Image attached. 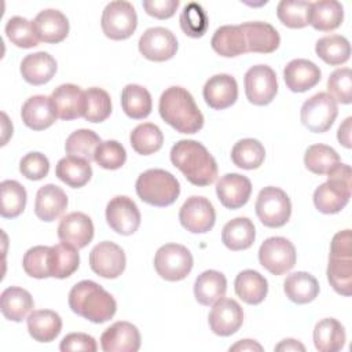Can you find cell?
Here are the masks:
<instances>
[{
	"instance_id": "1",
	"label": "cell",
	"mask_w": 352,
	"mask_h": 352,
	"mask_svg": "<svg viewBox=\"0 0 352 352\" xmlns=\"http://www.w3.org/2000/svg\"><path fill=\"white\" fill-rule=\"evenodd\" d=\"M172 164L194 186L205 187L217 177V164L206 147L191 139H183L170 148Z\"/></svg>"
},
{
	"instance_id": "2",
	"label": "cell",
	"mask_w": 352,
	"mask_h": 352,
	"mask_svg": "<svg viewBox=\"0 0 352 352\" xmlns=\"http://www.w3.org/2000/svg\"><path fill=\"white\" fill-rule=\"evenodd\" d=\"M161 118L180 133H197L204 126V116L192 95L183 87L166 88L158 103Z\"/></svg>"
},
{
	"instance_id": "3",
	"label": "cell",
	"mask_w": 352,
	"mask_h": 352,
	"mask_svg": "<svg viewBox=\"0 0 352 352\" xmlns=\"http://www.w3.org/2000/svg\"><path fill=\"white\" fill-rule=\"evenodd\" d=\"M70 309L92 323H104L110 320L116 311L114 297L94 280H81L76 283L69 293Z\"/></svg>"
},
{
	"instance_id": "4",
	"label": "cell",
	"mask_w": 352,
	"mask_h": 352,
	"mask_svg": "<svg viewBox=\"0 0 352 352\" xmlns=\"http://www.w3.org/2000/svg\"><path fill=\"white\" fill-rule=\"evenodd\" d=\"M327 182L322 183L314 192L315 208L324 214L342 210L351 198V166L338 164L327 173Z\"/></svg>"
},
{
	"instance_id": "5",
	"label": "cell",
	"mask_w": 352,
	"mask_h": 352,
	"mask_svg": "<svg viewBox=\"0 0 352 352\" xmlns=\"http://www.w3.org/2000/svg\"><path fill=\"white\" fill-rule=\"evenodd\" d=\"M135 187L138 197L143 202L157 208L172 205L180 194L177 179L164 169H148L140 173Z\"/></svg>"
},
{
	"instance_id": "6",
	"label": "cell",
	"mask_w": 352,
	"mask_h": 352,
	"mask_svg": "<svg viewBox=\"0 0 352 352\" xmlns=\"http://www.w3.org/2000/svg\"><path fill=\"white\" fill-rule=\"evenodd\" d=\"M256 214L260 221L270 228L285 226L292 214V202L287 194L274 186L264 187L256 199Z\"/></svg>"
},
{
	"instance_id": "7",
	"label": "cell",
	"mask_w": 352,
	"mask_h": 352,
	"mask_svg": "<svg viewBox=\"0 0 352 352\" xmlns=\"http://www.w3.org/2000/svg\"><path fill=\"white\" fill-rule=\"evenodd\" d=\"M102 30L111 40H125L133 34L138 26V15L135 7L125 0L110 1L100 19Z\"/></svg>"
},
{
	"instance_id": "8",
	"label": "cell",
	"mask_w": 352,
	"mask_h": 352,
	"mask_svg": "<svg viewBox=\"0 0 352 352\" xmlns=\"http://www.w3.org/2000/svg\"><path fill=\"white\" fill-rule=\"evenodd\" d=\"M192 256L190 250L179 243H166L161 246L154 257L157 274L169 282L184 279L192 270Z\"/></svg>"
},
{
	"instance_id": "9",
	"label": "cell",
	"mask_w": 352,
	"mask_h": 352,
	"mask_svg": "<svg viewBox=\"0 0 352 352\" xmlns=\"http://www.w3.org/2000/svg\"><path fill=\"white\" fill-rule=\"evenodd\" d=\"M337 114V102L327 92H319L307 99L300 111L304 126L315 133L329 131L334 124Z\"/></svg>"
},
{
	"instance_id": "10",
	"label": "cell",
	"mask_w": 352,
	"mask_h": 352,
	"mask_svg": "<svg viewBox=\"0 0 352 352\" xmlns=\"http://www.w3.org/2000/svg\"><path fill=\"white\" fill-rule=\"evenodd\" d=\"M296 248L283 236L267 238L258 249L260 264L274 275L289 272L296 264Z\"/></svg>"
},
{
	"instance_id": "11",
	"label": "cell",
	"mask_w": 352,
	"mask_h": 352,
	"mask_svg": "<svg viewBox=\"0 0 352 352\" xmlns=\"http://www.w3.org/2000/svg\"><path fill=\"white\" fill-rule=\"evenodd\" d=\"M243 84L248 100L256 106L270 104L278 92L276 74L267 65L252 66L245 73Z\"/></svg>"
},
{
	"instance_id": "12",
	"label": "cell",
	"mask_w": 352,
	"mask_h": 352,
	"mask_svg": "<svg viewBox=\"0 0 352 352\" xmlns=\"http://www.w3.org/2000/svg\"><path fill=\"white\" fill-rule=\"evenodd\" d=\"M179 220L187 231L192 234H204L213 228L216 212L208 198L192 195L182 205Z\"/></svg>"
},
{
	"instance_id": "13",
	"label": "cell",
	"mask_w": 352,
	"mask_h": 352,
	"mask_svg": "<svg viewBox=\"0 0 352 352\" xmlns=\"http://www.w3.org/2000/svg\"><path fill=\"white\" fill-rule=\"evenodd\" d=\"M126 265L124 250L114 242H99L89 253L91 270L102 278H118Z\"/></svg>"
},
{
	"instance_id": "14",
	"label": "cell",
	"mask_w": 352,
	"mask_h": 352,
	"mask_svg": "<svg viewBox=\"0 0 352 352\" xmlns=\"http://www.w3.org/2000/svg\"><path fill=\"white\" fill-rule=\"evenodd\" d=\"M139 52L148 60L165 62L176 55L177 40L166 28H150L139 38Z\"/></svg>"
},
{
	"instance_id": "15",
	"label": "cell",
	"mask_w": 352,
	"mask_h": 352,
	"mask_svg": "<svg viewBox=\"0 0 352 352\" xmlns=\"http://www.w3.org/2000/svg\"><path fill=\"white\" fill-rule=\"evenodd\" d=\"M106 220L117 234L132 235L140 226V212L129 197L117 195L106 206Z\"/></svg>"
},
{
	"instance_id": "16",
	"label": "cell",
	"mask_w": 352,
	"mask_h": 352,
	"mask_svg": "<svg viewBox=\"0 0 352 352\" xmlns=\"http://www.w3.org/2000/svg\"><path fill=\"white\" fill-rule=\"evenodd\" d=\"M210 330L221 337H228L239 330L243 323V311L232 298L221 297L209 312Z\"/></svg>"
},
{
	"instance_id": "17",
	"label": "cell",
	"mask_w": 352,
	"mask_h": 352,
	"mask_svg": "<svg viewBox=\"0 0 352 352\" xmlns=\"http://www.w3.org/2000/svg\"><path fill=\"white\" fill-rule=\"evenodd\" d=\"M100 346L104 352H136L140 348V333L129 322H116L102 333Z\"/></svg>"
},
{
	"instance_id": "18",
	"label": "cell",
	"mask_w": 352,
	"mask_h": 352,
	"mask_svg": "<svg viewBox=\"0 0 352 352\" xmlns=\"http://www.w3.org/2000/svg\"><path fill=\"white\" fill-rule=\"evenodd\" d=\"M58 238L76 249L85 248L94 238V223L82 212L66 214L58 226Z\"/></svg>"
},
{
	"instance_id": "19",
	"label": "cell",
	"mask_w": 352,
	"mask_h": 352,
	"mask_svg": "<svg viewBox=\"0 0 352 352\" xmlns=\"http://www.w3.org/2000/svg\"><path fill=\"white\" fill-rule=\"evenodd\" d=\"M204 99L214 110H223L232 106L238 99L236 80L226 73L212 76L204 85Z\"/></svg>"
},
{
	"instance_id": "20",
	"label": "cell",
	"mask_w": 352,
	"mask_h": 352,
	"mask_svg": "<svg viewBox=\"0 0 352 352\" xmlns=\"http://www.w3.org/2000/svg\"><path fill=\"white\" fill-rule=\"evenodd\" d=\"M216 194L224 208L239 209L250 198L252 183L243 175L227 173L217 182Z\"/></svg>"
},
{
	"instance_id": "21",
	"label": "cell",
	"mask_w": 352,
	"mask_h": 352,
	"mask_svg": "<svg viewBox=\"0 0 352 352\" xmlns=\"http://www.w3.org/2000/svg\"><path fill=\"white\" fill-rule=\"evenodd\" d=\"M56 117L74 120L84 116V91L74 84H62L50 96Z\"/></svg>"
},
{
	"instance_id": "22",
	"label": "cell",
	"mask_w": 352,
	"mask_h": 352,
	"mask_svg": "<svg viewBox=\"0 0 352 352\" xmlns=\"http://www.w3.org/2000/svg\"><path fill=\"white\" fill-rule=\"evenodd\" d=\"M239 26L245 36L248 52L271 54L280 44L279 33L271 23L256 21L245 22Z\"/></svg>"
},
{
	"instance_id": "23",
	"label": "cell",
	"mask_w": 352,
	"mask_h": 352,
	"mask_svg": "<svg viewBox=\"0 0 352 352\" xmlns=\"http://www.w3.org/2000/svg\"><path fill=\"white\" fill-rule=\"evenodd\" d=\"M320 69L308 59H293L283 70L286 87L293 92H305L320 81Z\"/></svg>"
},
{
	"instance_id": "24",
	"label": "cell",
	"mask_w": 352,
	"mask_h": 352,
	"mask_svg": "<svg viewBox=\"0 0 352 352\" xmlns=\"http://www.w3.org/2000/svg\"><path fill=\"white\" fill-rule=\"evenodd\" d=\"M34 28L40 41L56 44L66 38L69 34V21L63 12L54 8L40 11L34 21Z\"/></svg>"
},
{
	"instance_id": "25",
	"label": "cell",
	"mask_w": 352,
	"mask_h": 352,
	"mask_svg": "<svg viewBox=\"0 0 352 352\" xmlns=\"http://www.w3.org/2000/svg\"><path fill=\"white\" fill-rule=\"evenodd\" d=\"M67 202V195L60 187L45 184L36 194L34 213L43 221H54L66 210Z\"/></svg>"
},
{
	"instance_id": "26",
	"label": "cell",
	"mask_w": 352,
	"mask_h": 352,
	"mask_svg": "<svg viewBox=\"0 0 352 352\" xmlns=\"http://www.w3.org/2000/svg\"><path fill=\"white\" fill-rule=\"evenodd\" d=\"M21 117L25 125L33 131L47 129L58 118L52 107L51 99L44 95H34L29 98L22 104Z\"/></svg>"
},
{
	"instance_id": "27",
	"label": "cell",
	"mask_w": 352,
	"mask_h": 352,
	"mask_svg": "<svg viewBox=\"0 0 352 352\" xmlns=\"http://www.w3.org/2000/svg\"><path fill=\"white\" fill-rule=\"evenodd\" d=\"M21 74L32 85L47 84L56 73V60L44 51L26 55L21 62Z\"/></svg>"
},
{
	"instance_id": "28",
	"label": "cell",
	"mask_w": 352,
	"mask_h": 352,
	"mask_svg": "<svg viewBox=\"0 0 352 352\" xmlns=\"http://www.w3.org/2000/svg\"><path fill=\"white\" fill-rule=\"evenodd\" d=\"M344 8L336 0H320L311 3L308 25L319 32H330L342 23Z\"/></svg>"
},
{
	"instance_id": "29",
	"label": "cell",
	"mask_w": 352,
	"mask_h": 352,
	"mask_svg": "<svg viewBox=\"0 0 352 352\" xmlns=\"http://www.w3.org/2000/svg\"><path fill=\"white\" fill-rule=\"evenodd\" d=\"M62 330L60 316L51 309H36L28 316V331L38 342L54 341Z\"/></svg>"
},
{
	"instance_id": "30",
	"label": "cell",
	"mask_w": 352,
	"mask_h": 352,
	"mask_svg": "<svg viewBox=\"0 0 352 352\" xmlns=\"http://www.w3.org/2000/svg\"><path fill=\"white\" fill-rule=\"evenodd\" d=\"M210 45L216 54L224 58H234L248 52L245 36L239 25H226L216 29Z\"/></svg>"
},
{
	"instance_id": "31",
	"label": "cell",
	"mask_w": 352,
	"mask_h": 352,
	"mask_svg": "<svg viewBox=\"0 0 352 352\" xmlns=\"http://www.w3.org/2000/svg\"><path fill=\"white\" fill-rule=\"evenodd\" d=\"M236 296L246 304L257 305L264 301L268 293L267 279L254 270L241 271L234 282Z\"/></svg>"
},
{
	"instance_id": "32",
	"label": "cell",
	"mask_w": 352,
	"mask_h": 352,
	"mask_svg": "<svg viewBox=\"0 0 352 352\" xmlns=\"http://www.w3.org/2000/svg\"><path fill=\"white\" fill-rule=\"evenodd\" d=\"M33 308L32 294L22 287L10 286L0 296V309L8 320L22 322Z\"/></svg>"
},
{
	"instance_id": "33",
	"label": "cell",
	"mask_w": 352,
	"mask_h": 352,
	"mask_svg": "<svg viewBox=\"0 0 352 352\" xmlns=\"http://www.w3.org/2000/svg\"><path fill=\"white\" fill-rule=\"evenodd\" d=\"M283 290L290 301L296 304H308L318 297L319 283L309 272L297 271L286 276Z\"/></svg>"
},
{
	"instance_id": "34",
	"label": "cell",
	"mask_w": 352,
	"mask_h": 352,
	"mask_svg": "<svg viewBox=\"0 0 352 352\" xmlns=\"http://www.w3.org/2000/svg\"><path fill=\"white\" fill-rule=\"evenodd\" d=\"M256 238V228L250 219L235 217L230 220L221 231V241L230 250L238 252L249 249Z\"/></svg>"
},
{
	"instance_id": "35",
	"label": "cell",
	"mask_w": 352,
	"mask_h": 352,
	"mask_svg": "<svg viewBox=\"0 0 352 352\" xmlns=\"http://www.w3.org/2000/svg\"><path fill=\"white\" fill-rule=\"evenodd\" d=\"M227 290L226 276L216 271L208 270L197 276L194 283L195 300L202 305H212L221 297H224Z\"/></svg>"
},
{
	"instance_id": "36",
	"label": "cell",
	"mask_w": 352,
	"mask_h": 352,
	"mask_svg": "<svg viewBox=\"0 0 352 352\" xmlns=\"http://www.w3.org/2000/svg\"><path fill=\"white\" fill-rule=\"evenodd\" d=\"M77 250L78 249L65 242L50 246L48 264L52 278L65 279L77 271L80 265V256Z\"/></svg>"
},
{
	"instance_id": "37",
	"label": "cell",
	"mask_w": 352,
	"mask_h": 352,
	"mask_svg": "<svg viewBox=\"0 0 352 352\" xmlns=\"http://www.w3.org/2000/svg\"><path fill=\"white\" fill-rule=\"evenodd\" d=\"M314 344L319 352H337L345 344V329L334 318L319 320L314 329Z\"/></svg>"
},
{
	"instance_id": "38",
	"label": "cell",
	"mask_w": 352,
	"mask_h": 352,
	"mask_svg": "<svg viewBox=\"0 0 352 352\" xmlns=\"http://www.w3.org/2000/svg\"><path fill=\"white\" fill-rule=\"evenodd\" d=\"M55 175L59 180L66 183L69 187L80 188L89 182L92 176V168L89 161L84 158L67 155L58 161L55 168Z\"/></svg>"
},
{
	"instance_id": "39",
	"label": "cell",
	"mask_w": 352,
	"mask_h": 352,
	"mask_svg": "<svg viewBox=\"0 0 352 352\" xmlns=\"http://www.w3.org/2000/svg\"><path fill=\"white\" fill-rule=\"evenodd\" d=\"M121 106L129 118L143 120L151 113V95L142 85L128 84L121 92Z\"/></svg>"
},
{
	"instance_id": "40",
	"label": "cell",
	"mask_w": 352,
	"mask_h": 352,
	"mask_svg": "<svg viewBox=\"0 0 352 352\" xmlns=\"http://www.w3.org/2000/svg\"><path fill=\"white\" fill-rule=\"evenodd\" d=\"M316 55L331 66L345 63L351 55V44L341 34H330L319 38L315 45Z\"/></svg>"
},
{
	"instance_id": "41",
	"label": "cell",
	"mask_w": 352,
	"mask_h": 352,
	"mask_svg": "<svg viewBox=\"0 0 352 352\" xmlns=\"http://www.w3.org/2000/svg\"><path fill=\"white\" fill-rule=\"evenodd\" d=\"M327 279L331 287L342 296L352 293V256H329Z\"/></svg>"
},
{
	"instance_id": "42",
	"label": "cell",
	"mask_w": 352,
	"mask_h": 352,
	"mask_svg": "<svg viewBox=\"0 0 352 352\" xmlns=\"http://www.w3.org/2000/svg\"><path fill=\"white\" fill-rule=\"evenodd\" d=\"M129 142L138 154L150 155L162 147L164 135L155 124L143 122L133 128L129 136Z\"/></svg>"
},
{
	"instance_id": "43",
	"label": "cell",
	"mask_w": 352,
	"mask_h": 352,
	"mask_svg": "<svg viewBox=\"0 0 352 352\" xmlns=\"http://www.w3.org/2000/svg\"><path fill=\"white\" fill-rule=\"evenodd\" d=\"M265 158V148L252 138L236 142L231 150V160L235 166L242 169H257Z\"/></svg>"
},
{
	"instance_id": "44",
	"label": "cell",
	"mask_w": 352,
	"mask_h": 352,
	"mask_svg": "<svg viewBox=\"0 0 352 352\" xmlns=\"http://www.w3.org/2000/svg\"><path fill=\"white\" fill-rule=\"evenodd\" d=\"M1 206L0 214L4 219L18 217L26 206V190L16 180H3L0 183Z\"/></svg>"
},
{
	"instance_id": "45",
	"label": "cell",
	"mask_w": 352,
	"mask_h": 352,
	"mask_svg": "<svg viewBox=\"0 0 352 352\" xmlns=\"http://www.w3.org/2000/svg\"><path fill=\"white\" fill-rule=\"evenodd\" d=\"M338 164L340 155L337 151L333 147L322 143L309 146L304 154L305 168L315 175H327Z\"/></svg>"
},
{
	"instance_id": "46",
	"label": "cell",
	"mask_w": 352,
	"mask_h": 352,
	"mask_svg": "<svg viewBox=\"0 0 352 352\" xmlns=\"http://www.w3.org/2000/svg\"><path fill=\"white\" fill-rule=\"evenodd\" d=\"M111 113L110 95L98 87L84 91V118L89 122H102Z\"/></svg>"
},
{
	"instance_id": "47",
	"label": "cell",
	"mask_w": 352,
	"mask_h": 352,
	"mask_svg": "<svg viewBox=\"0 0 352 352\" xmlns=\"http://www.w3.org/2000/svg\"><path fill=\"white\" fill-rule=\"evenodd\" d=\"M102 143L98 133L91 129H77L69 135L65 143V150L69 155L84 158L87 161L94 160L96 147Z\"/></svg>"
},
{
	"instance_id": "48",
	"label": "cell",
	"mask_w": 352,
	"mask_h": 352,
	"mask_svg": "<svg viewBox=\"0 0 352 352\" xmlns=\"http://www.w3.org/2000/svg\"><path fill=\"white\" fill-rule=\"evenodd\" d=\"M7 38L19 48H33L38 44V36L33 21L23 16H12L6 23Z\"/></svg>"
},
{
	"instance_id": "49",
	"label": "cell",
	"mask_w": 352,
	"mask_h": 352,
	"mask_svg": "<svg viewBox=\"0 0 352 352\" xmlns=\"http://www.w3.org/2000/svg\"><path fill=\"white\" fill-rule=\"evenodd\" d=\"M309 1L301 0H282L276 7L278 19L287 28L301 29L308 25Z\"/></svg>"
},
{
	"instance_id": "50",
	"label": "cell",
	"mask_w": 352,
	"mask_h": 352,
	"mask_svg": "<svg viewBox=\"0 0 352 352\" xmlns=\"http://www.w3.org/2000/svg\"><path fill=\"white\" fill-rule=\"evenodd\" d=\"M182 30L188 37H202L208 29V15L201 4L188 3L183 7V11L179 18Z\"/></svg>"
},
{
	"instance_id": "51",
	"label": "cell",
	"mask_w": 352,
	"mask_h": 352,
	"mask_svg": "<svg viewBox=\"0 0 352 352\" xmlns=\"http://www.w3.org/2000/svg\"><path fill=\"white\" fill-rule=\"evenodd\" d=\"M48 257H50V246L38 245V246L30 248L23 254V258H22L23 271L29 276L36 279L51 278Z\"/></svg>"
},
{
	"instance_id": "52",
	"label": "cell",
	"mask_w": 352,
	"mask_h": 352,
	"mask_svg": "<svg viewBox=\"0 0 352 352\" xmlns=\"http://www.w3.org/2000/svg\"><path fill=\"white\" fill-rule=\"evenodd\" d=\"M94 160L100 168L114 170L125 164L126 151L117 140H106L96 147Z\"/></svg>"
},
{
	"instance_id": "53",
	"label": "cell",
	"mask_w": 352,
	"mask_h": 352,
	"mask_svg": "<svg viewBox=\"0 0 352 352\" xmlns=\"http://www.w3.org/2000/svg\"><path fill=\"white\" fill-rule=\"evenodd\" d=\"M327 94L342 104L352 102V72L349 67L334 70L327 80Z\"/></svg>"
},
{
	"instance_id": "54",
	"label": "cell",
	"mask_w": 352,
	"mask_h": 352,
	"mask_svg": "<svg viewBox=\"0 0 352 352\" xmlns=\"http://www.w3.org/2000/svg\"><path fill=\"white\" fill-rule=\"evenodd\" d=\"M19 172L29 180H41L50 172V161L38 151L28 153L19 162Z\"/></svg>"
},
{
	"instance_id": "55",
	"label": "cell",
	"mask_w": 352,
	"mask_h": 352,
	"mask_svg": "<svg viewBox=\"0 0 352 352\" xmlns=\"http://www.w3.org/2000/svg\"><path fill=\"white\" fill-rule=\"evenodd\" d=\"M96 348L98 345L95 338L85 333H70L63 337L59 345V349L62 352H72V351L95 352Z\"/></svg>"
},
{
	"instance_id": "56",
	"label": "cell",
	"mask_w": 352,
	"mask_h": 352,
	"mask_svg": "<svg viewBox=\"0 0 352 352\" xmlns=\"http://www.w3.org/2000/svg\"><path fill=\"white\" fill-rule=\"evenodd\" d=\"M179 0H144L143 8L150 16L157 19H168L175 15Z\"/></svg>"
},
{
	"instance_id": "57",
	"label": "cell",
	"mask_w": 352,
	"mask_h": 352,
	"mask_svg": "<svg viewBox=\"0 0 352 352\" xmlns=\"http://www.w3.org/2000/svg\"><path fill=\"white\" fill-rule=\"evenodd\" d=\"M330 254L334 256H352V235L351 230L337 232L331 239Z\"/></svg>"
},
{
	"instance_id": "58",
	"label": "cell",
	"mask_w": 352,
	"mask_h": 352,
	"mask_svg": "<svg viewBox=\"0 0 352 352\" xmlns=\"http://www.w3.org/2000/svg\"><path fill=\"white\" fill-rule=\"evenodd\" d=\"M351 124H352V118L348 117L345 118V121L340 125L338 128V132H337V139L338 142L346 147V148H351L352 147V143H351Z\"/></svg>"
},
{
	"instance_id": "59",
	"label": "cell",
	"mask_w": 352,
	"mask_h": 352,
	"mask_svg": "<svg viewBox=\"0 0 352 352\" xmlns=\"http://www.w3.org/2000/svg\"><path fill=\"white\" fill-rule=\"evenodd\" d=\"M275 351H285V352H289V351H301L304 352L305 351V346L298 342L297 340H293V338H286L283 341H280L276 346H275Z\"/></svg>"
},
{
	"instance_id": "60",
	"label": "cell",
	"mask_w": 352,
	"mask_h": 352,
	"mask_svg": "<svg viewBox=\"0 0 352 352\" xmlns=\"http://www.w3.org/2000/svg\"><path fill=\"white\" fill-rule=\"evenodd\" d=\"M230 351H263V346L254 340H241L230 346Z\"/></svg>"
}]
</instances>
